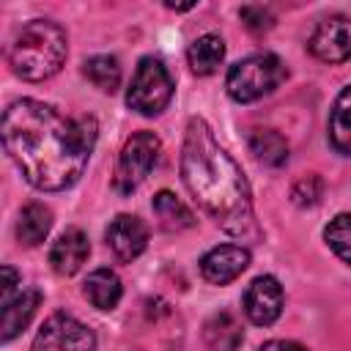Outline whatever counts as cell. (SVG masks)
<instances>
[{"label":"cell","mask_w":351,"mask_h":351,"mask_svg":"<svg viewBox=\"0 0 351 351\" xmlns=\"http://www.w3.org/2000/svg\"><path fill=\"white\" fill-rule=\"evenodd\" d=\"M99 126L93 115L69 118L38 99H16L3 112V145L25 181L44 192H60L82 176Z\"/></svg>","instance_id":"cell-1"},{"label":"cell","mask_w":351,"mask_h":351,"mask_svg":"<svg viewBox=\"0 0 351 351\" xmlns=\"http://www.w3.org/2000/svg\"><path fill=\"white\" fill-rule=\"evenodd\" d=\"M181 178L197 206L230 236L258 239L252 192L241 167L214 140L203 118H189L181 143Z\"/></svg>","instance_id":"cell-2"},{"label":"cell","mask_w":351,"mask_h":351,"mask_svg":"<svg viewBox=\"0 0 351 351\" xmlns=\"http://www.w3.org/2000/svg\"><path fill=\"white\" fill-rule=\"evenodd\" d=\"M66 52H69V41L60 25L49 19H30L14 36L8 49V63L16 77L27 82H41L60 71Z\"/></svg>","instance_id":"cell-3"},{"label":"cell","mask_w":351,"mask_h":351,"mask_svg":"<svg viewBox=\"0 0 351 351\" xmlns=\"http://www.w3.org/2000/svg\"><path fill=\"white\" fill-rule=\"evenodd\" d=\"M285 74H288L285 63L274 52H255L228 69L225 90L233 101L250 104V101H258V99L269 96L271 90H277L280 82L285 80Z\"/></svg>","instance_id":"cell-4"},{"label":"cell","mask_w":351,"mask_h":351,"mask_svg":"<svg viewBox=\"0 0 351 351\" xmlns=\"http://www.w3.org/2000/svg\"><path fill=\"white\" fill-rule=\"evenodd\" d=\"M170 99H173V77H170L167 66L154 55L140 58L132 85L126 90L129 110H134L140 115H159L170 104Z\"/></svg>","instance_id":"cell-5"},{"label":"cell","mask_w":351,"mask_h":351,"mask_svg":"<svg viewBox=\"0 0 351 351\" xmlns=\"http://www.w3.org/2000/svg\"><path fill=\"white\" fill-rule=\"evenodd\" d=\"M159 137L154 132H134L121 154H118V165H115V173H112V186L118 195H132L145 178L148 173L154 170L156 159H159Z\"/></svg>","instance_id":"cell-6"},{"label":"cell","mask_w":351,"mask_h":351,"mask_svg":"<svg viewBox=\"0 0 351 351\" xmlns=\"http://www.w3.org/2000/svg\"><path fill=\"white\" fill-rule=\"evenodd\" d=\"M30 351H96V335L69 313H52L36 332Z\"/></svg>","instance_id":"cell-7"},{"label":"cell","mask_w":351,"mask_h":351,"mask_svg":"<svg viewBox=\"0 0 351 351\" xmlns=\"http://www.w3.org/2000/svg\"><path fill=\"white\" fill-rule=\"evenodd\" d=\"M313 58H318L321 63H343L351 58V16L343 14H332L324 16L310 41H307Z\"/></svg>","instance_id":"cell-8"},{"label":"cell","mask_w":351,"mask_h":351,"mask_svg":"<svg viewBox=\"0 0 351 351\" xmlns=\"http://www.w3.org/2000/svg\"><path fill=\"white\" fill-rule=\"evenodd\" d=\"M244 313L255 326H271L282 313V285L271 274L255 277L244 291Z\"/></svg>","instance_id":"cell-9"},{"label":"cell","mask_w":351,"mask_h":351,"mask_svg":"<svg viewBox=\"0 0 351 351\" xmlns=\"http://www.w3.org/2000/svg\"><path fill=\"white\" fill-rule=\"evenodd\" d=\"M104 239H107V247L112 250V255L123 263H132L134 258L143 255L145 244H148V228L140 217L134 214H118L107 230H104Z\"/></svg>","instance_id":"cell-10"},{"label":"cell","mask_w":351,"mask_h":351,"mask_svg":"<svg viewBox=\"0 0 351 351\" xmlns=\"http://www.w3.org/2000/svg\"><path fill=\"white\" fill-rule=\"evenodd\" d=\"M247 266H250V250L241 244H219L200 258V274L211 285L233 282Z\"/></svg>","instance_id":"cell-11"},{"label":"cell","mask_w":351,"mask_h":351,"mask_svg":"<svg viewBox=\"0 0 351 351\" xmlns=\"http://www.w3.org/2000/svg\"><path fill=\"white\" fill-rule=\"evenodd\" d=\"M88 255H90V244L80 228H66L49 247V263L60 277L77 274L88 261Z\"/></svg>","instance_id":"cell-12"},{"label":"cell","mask_w":351,"mask_h":351,"mask_svg":"<svg viewBox=\"0 0 351 351\" xmlns=\"http://www.w3.org/2000/svg\"><path fill=\"white\" fill-rule=\"evenodd\" d=\"M41 304V291L38 288H25L19 291L8 304H3V318H0V343H11L36 315Z\"/></svg>","instance_id":"cell-13"},{"label":"cell","mask_w":351,"mask_h":351,"mask_svg":"<svg viewBox=\"0 0 351 351\" xmlns=\"http://www.w3.org/2000/svg\"><path fill=\"white\" fill-rule=\"evenodd\" d=\"M82 293L96 310H115L121 296H123V285L112 269L101 266V269L88 274V280L82 282Z\"/></svg>","instance_id":"cell-14"},{"label":"cell","mask_w":351,"mask_h":351,"mask_svg":"<svg viewBox=\"0 0 351 351\" xmlns=\"http://www.w3.org/2000/svg\"><path fill=\"white\" fill-rule=\"evenodd\" d=\"M151 208H154V217L159 219V228L167 230V233H181V230H186V228L195 225L192 211L170 189L156 192L154 200H151Z\"/></svg>","instance_id":"cell-15"},{"label":"cell","mask_w":351,"mask_h":351,"mask_svg":"<svg viewBox=\"0 0 351 351\" xmlns=\"http://www.w3.org/2000/svg\"><path fill=\"white\" fill-rule=\"evenodd\" d=\"M329 143L337 154L351 156V85H346L329 110Z\"/></svg>","instance_id":"cell-16"},{"label":"cell","mask_w":351,"mask_h":351,"mask_svg":"<svg viewBox=\"0 0 351 351\" xmlns=\"http://www.w3.org/2000/svg\"><path fill=\"white\" fill-rule=\"evenodd\" d=\"M186 60H189V66H192V71L197 77H208L225 60V41L217 33H206V36H200V38H195L189 44Z\"/></svg>","instance_id":"cell-17"},{"label":"cell","mask_w":351,"mask_h":351,"mask_svg":"<svg viewBox=\"0 0 351 351\" xmlns=\"http://www.w3.org/2000/svg\"><path fill=\"white\" fill-rule=\"evenodd\" d=\"M247 145L252 156L266 167H282L288 162V143L274 129H252L247 134Z\"/></svg>","instance_id":"cell-18"},{"label":"cell","mask_w":351,"mask_h":351,"mask_svg":"<svg viewBox=\"0 0 351 351\" xmlns=\"http://www.w3.org/2000/svg\"><path fill=\"white\" fill-rule=\"evenodd\" d=\"M49 228H52V211L44 203H27L16 219V239L25 247H36L47 239Z\"/></svg>","instance_id":"cell-19"},{"label":"cell","mask_w":351,"mask_h":351,"mask_svg":"<svg viewBox=\"0 0 351 351\" xmlns=\"http://www.w3.org/2000/svg\"><path fill=\"white\" fill-rule=\"evenodd\" d=\"M203 337H206V343H208L211 351H236L241 346V340H244V329L236 321V315L217 313V315H211L206 321Z\"/></svg>","instance_id":"cell-20"},{"label":"cell","mask_w":351,"mask_h":351,"mask_svg":"<svg viewBox=\"0 0 351 351\" xmlns=\"http://www.w3.org/2000/svg\"><path fill=\"white\" fill-rule=\"evenodd\" d=\"M82 74L104 93H115L118 85H121V66L112 55H93L85 60L82 66Z\"/></svg>","instance_id":"cell-21"},{"label":"cell","mask_w":351,"mask_h":351,"mask_svg":"<svg viewBox=\"0 0 351 351\" xmlns=\"http://www.w3.org/2000/svg\"><path fill=\"white\" fill-rule=\"evenodd\" d=\"M324 239H326L329 250H332L340 261L351 263V214H337V217L324 228Z\"/></svg>","instance_id":"cell-22"},{"label":"cell","mask_w":351,"mask_h":351,"mask_svg":"<svg viewBox=\"0 0 351 351\" xmlns=\"http://www.w3.org/2000/svg\"><path fill=\"white\" fill-rule=\"evenodd\" d=\"M321 195H324V178L315 176V173H307V176L296 178L293 186H291V200L296 206H302V208L315 206L321 200Z\"/></svg>","instance_id":"cell-23"},{"label":"cell","mask_w":351,"mask_h":351,"mask_svg":"<svg viewBox=\"0 0 351 351\" xmlns=\"http://www.w3.org/2000/svg\"><path fill=\"white\" fill-rule=\"evenodd\" d=\"M239 16H241V22L247 25V30H250V33H258V36L274 27V14H271V8H266V5H241Z\"/></svg>","instance_id":"cell-24"},{"label":"cell","mask_w":351,"mask_h":351,"mask_svg":"<svg viewBox=\"0 0 351 351\" xmlns=\"http://www.w3.org/2000/svg\"><path fill=\"white\" fill-rule=\"evenodd\" d=\"M0 304H8L11 299H14V291H16V285H19V274H16V269H11V266H3L0 269Z\"/></svg>","instance_id":"cell-25"},{"label":"cell","mask_w":351,"mask_h":351,"mask_svg":"<svg viewBox=\"0 0 351 351\" xmlns=\"http://www.w3.org/2000/svg\"><path fill=\"white\" fill-rule=\"evenodd\" d=\"M258 351H307V348L299 346V343H293V340H269Z\"/></svg>","instance_id":"cell-26"}]
</instances>
